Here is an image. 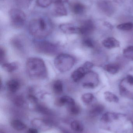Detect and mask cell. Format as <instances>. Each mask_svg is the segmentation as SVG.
Segmentation results:
<instances>
[{
    "mask_svg": "<svg viewBox=\"0 0 133 133\" xmlns=\"http://www.w3.org/2000/svg\"><path fill=\"white\" fill-rule=\"evenodd\" d=\"M53 29L51 21L48 18H39L30 22L29 30L30 35L34 38L41 39L49 36Z\"/></svg>",
    "mask_w": 133,
    "mask_h": 133,
    "instance_id": "6da1fadb",
    "label": "cell"
},
{
    "mask_svg": "<svg viewBox=\"0 0 133 133\" xmlns=\"http://www.w3.org/2000/svg\"><path fill=\"white\" fill-rule=\"evenodd\" d=\"M26 68L28 75L34 79H40L46 78L47 71L45 63L39 58H29L27 61Z\"/></svg>",
    "mask_w": 133,
    "mask_h": 133,
    "instance_id": "7a4b0ae2",
    "label": "cell"
},
{
    "mask_svg": "<svg viewBox=\"0 0 133 133\" xmlns=\"http://www.w3.org/2000/svg\"><path fill=\"white\" fill-rule=\"evenodd\" d=\"M75 63V58L68 54H61L55 58L54 64L56 69L61 72L70 70Z\"/></svg>",
    "mask_w": 133,
    "mask_h": 133,
    "instance_id": "3957f363",
    "label": "cell"
},
{
    "mask_svg": "<svg viewBox=\"0 0 133 133\" xmlns=\"http://www.w3.org/2000/svg\"><path fill=\"white\" fill-rule=\"evenodd\" d=\"M120 94L122 96L133 99V76L128 75L119 84Z\"/></svg>",
    "mask_w": 133,
    "mask_h": 133,
    "instance_id": "277c9868",
    "label": "cell"
},
{
    "mask_svg": "<svg viewBox=\"0 0 133 133\" xmlns=\"http://www.w3.org/2000/svg\"><path fill=\"white\" fill-rule=\"evenodd\" d=\"M9 17L12 25L16 28H22L26 22V14L22 10L18 9H11L9 12Z\"/></svg>",
    "mask_w": 133,
    "mask_h": 133,
    "instance_id": "5b68a950",
    "label": "cell"
},
{
    "mask_svg": "<svg viewBox=\"0 0 133 133\" xmlns=\"http://www.w3.org/2000/svg\"><path fill=\"white\" fill-rule=\"evenodd\" d=\"M35 48L37 52L46 55H54L58 50V48L55 44L47 41L36 43Z\"/></svg>",
    "mask_w": 133,
    "mask_h": 133,
    "instance_id": "8992f818",
    "label": "cell"
},
{
    "mask_svg": "<svg viewBox=\"0 0 133 133\" xmlns=\"http://www.w3.org/2000/svg\"><path fill=\"white\" fill-rule=\"evenodd\" d=\"M94 66L93 64L90 62H86L83 65L77 69L71 75V78L75 82H78L84 78L90 72Z\"/></svg>",
    "mask_w": 133,
    "mask_h": 133,
    "instance_id": "52a82bcc",
    "label": "cell"
},
{
    "mask_svg": "<svg viewBox=\"0 0 133 133\" xmlns=\"http://www.w3.org/2000/svg\"><path fill=\"white\" fill-rule=\"evenodd\" d=\"M68 0H55L54 14L56 16H66L68 14L67 9L65 4L67 3Z\"/></svg>",
    "mask_w": 133,
    "mask_h": 133,
    "instance_id": "ba28073f",
    "label": "cell"
},
{
    "mask_svg": "<svg viewBox=\"0 0 133 133\" xmlns=\"http://www.w3.org/2000/svg\"><path fill=\"white\" fill-rule=\"evenodd\" d=\"M31 123L34 127L43 131L50 129L52 126V124L50 121L42 119H34Z\"/></svg>",
    "mask_w": 133,
    "mask_h": 133,
    "instance_id": "9c48e42d",
    "label": "cell"
},
{
    "mask_svg": "<svg viewBox=\"0 0 133 133\" xmlns=\"http://www.w3.org/2000/svg\"><path fill=\"white\" fill-rule=\"evenodd\" d=\"M94 29V25L92 21L88 19L84 21L79 27V34L87 36L90 34Z\"/></svg>",
    "mask_w": 133,
    "mask_h": 133,
    "instance_id": "30bf717a",
    "label": "cell"
},
{
    "mask_svg": "<svg viewBox=\"0 0 133 133\" xmlns=\"http://www.w3.org/2000/svg\"><path fill=\"white\" fill-rule=\"evenodd\" d=\"M125 116L124 115L108 112L104 113L102 115L100 121L104 123H109L118 120L120 118L121 116Z\"/></svg>",
    "mask_w": 133,
    "mask_h": 133,
    "instance_id": "8fae6325",
    "label": "cell"
},
{
    "mask_svg": "<svg viewBox=\"0 0 133 133\" xmlns=\"http://www.w3.org/2000/svg\"><path fill=\"white\" fill-rule=\"evenodd\" d=\"M59 29L66 34H79V27L69 23H64L59 26Z\"/></svg>",
    "mask_w": 133,
    "mask_h": 133,
    "instance_id": "7c38bea8",
    "label": "cell"
},
{
    "mask_svg": "<svg viewBox=\"0 0 133 133\" xmlns=\"http://www.w3.org/2000/svg\"><path fill=\"white\" fill-rule=\"evenodd\" d=\"M20 83L17 79L9 80L6 83V88L12 94H15L19 89Z\"/></svg>",
    "mask_w": 133,
    "mask_h": 133,
    "instance_id": "4fadbf2b",
    "label": "cell"
},
{
    "mask_svg": "<svg viewBox=\"0 0 133 133\" xmlns=\"http://www.w3.org/2000/svg\"><path fill=\"white\" fill-rule=\"evenodd\" d=\"M102 44L105 47L108 49H112L119 47L120 43L118 41L113 37H108L102 42Z\"/></svg>",
    "mask_w": 133,
    "mask_h": 133,
    "instance_id": "5bb4252c",
    "label": "cell"
},
{
    "mask_svg": "<svg viewBox=\"0 0 133 133\" xmlns=\"http://www.w3.org/2000/svg\"><path fill=\"white\" fill-rule=\"evenodd\" d=\"M75 103L74 99L68 96H64L58 98L55 101L56 105L59 107L65 105L67 106Z\"/></svg>",
    "mask_w": 133,
    "mask_h": 133,
    "instance_id": "9a60e30c",
    "label": "cell"
},
{
    "mask_svg": "<svg viewBox=\"0 0 133 133\" xmlns=\"http://www.w3.org/2000/svg\"><path fill=\"white\" fill-rule=\"evenodd\" d=\"M11 44L12 46L18 51H23L24 49L23 39L20 36H16L12 39Z\"/></svg>",
    "mask_w": 133,
    "mask_h": 133,
    "instance_id": "2e32d148",
    "label": "cell"
},
{
    "mask_svg": "<svg viewBox=\"0 0 133 133\" xmlns=\"http://www.w3.org/2000/svg\"><path fill=\"white\" fill-rule=\"evenodd\" d=\"M104 110V107L101 104L92 105L89 111V115L91 117H96L100 115Z\"/></svg>",
    "mask_w": 133,
    "mask_h": 133,
    "instance_id": "e0dca14e",
    "label": "cell"
},
{
    "mask_svg": "<svg viewBox=\"0 0 133 133\" xmlns=\"http://www.w3.org/2000/svg\"><path fill=\"white\" fill-rule=\"evenodd\" d=\"M72 11L76 15H80L84 12L85 7L83 4L79 2H75L70 5Z\"/></svg>",
    "mask_w": 133,
    "mask_h": 133,
    "instance_id": "ac0fdd59",
    "label": "cell"
},
{
    "mask_svg": "<svg viewBox=\"0 0 133 133\" xmlns=\"http://www.w3.org/2000/svg\"><path fill=\"white\" fill-rule=\"evenodd\" d=\"M2 68L6 72H8L11 73L18 69V65L16 62H5L1 64Z\"/></svg>",
    "mask_w": 133,
    "mask_h": 133,
    "instance_id": "d6986e66",
    "label": "cell"
},
{
    "mask_svg": "<svg viewBox=\"0 0 133 133\" xmlns=\"http://www.w3.org/2000/svg\"><path fill=\"white\" fill-rule=\"evenodd\" d=\"M104 69L109 73L115 74L119 72L120 66L117 64H109L105 65Z\"/></svg>",
    "mask_w": 133,
    "mask_h": 133,
    "instance_id": "ffe728a7",
    "label": "cell"
},
{
    "mask_svg": "<svg viewBox=\"0 0 133 133\" xmlns=\"http://www.w3.org/2000/svg\"><path fill=\"white\" fill-rule=\"evenodd\" d=\"M11 125L13 129L18 131H22L26 128L25 123L18 119L12 120L11 122Z\"/></svg>",
    "mask_w": 133,
    "mask_h": 133,
    "instance_id": "44dd1931",
    "label": "cell"
},
{
    "mask_svg": "<svg viewBox=\"0 0 133 133\" xmlns=\"http://www.w3.org/2000/svg\"><path fill=\"white\" fill-rule=\"evenodd\" d=\"M53 91L57 95L61 94L63 90V84L61 81L57 80L53 83L52 85Z\"/></svg>",
    "mask_w": 133,
    "mask_h": 133,
    "instance_id": "7402d4cb",
    "label": "cell"
},
{
    "mask_svg": "<svg viewBox=\"0 0 133 133\" xmlns=\"http://www.w3.org/2000/svg\"><path fill=\"white\" fill-rule=\"evenodd\" d=\"M13 1L20 8L27 9L32 4L33 0H13Z\"/></svg>",
    "mask_w": 133,
    "mask_h": 133,
    "instance_id": "603a6c76",
    "label": "cell"
},
{
    "mask_svg": "<svg viewBox=\"0 0 133 133\" xmlns=\"http://www.w3.org/2000/svg\"><path fill=\"white\" fill-rule=\"evenodd\" d=\"M71 127L73 130L77 132H82L84 130L83 125L77 120H74L71 123Z\"/></svg>",
    "mask_w": 133,
    "mask_h": 133,
    "instance_id": "cb8c5ba5",
    "label": "cell"
},
{
    "mask_svg": "<svg viewBox=\"0 0 133 133\" xmlns=\"http://www.w3.org/2000/svg\"><path fill=\"white\" fill-rule=\"evenodd\" d=\"M104 97L105 100L109 102L118 103L119 101V99L117 96L109 91L105 92Z\"/></svg>",
    "mask_w": 133,
    "mask_h": 133,
    "instance_id": "d4e9b609",
    "label": "cell"
},
{
    "mask_svg": "<svg viewBox=\"0 0 133 133\" xmlns=\"http://www.w3.org/2000/svg\"><path fill=\"white\" fill-rule=\"evenodd\" d=\"M12 102L15 106L18 107H22L25 104V99L22 95H16L12 98Z\"/></svg>",
    "mask_w": 133,
    "mask_h": 133,
    "instance_id": "484cf974",
    "label": "cell"
},
{
    "mask_svg": "<svg viewBox=\"0 0 133 133\" xmlns=\"http://www.w3.org/2000/svg\"><path fill=\"white\" fill-rule=\"evenodd\" d=\"M68 109L69 112L73 115H77L80 112V108L76 103L68 106Z\"/></svg>",
    "mask_w": 133,
    "mask_h": 133,
    "instance_id": "4316f807",
    "label": "cell"
},
{
    "mask_svg": "<svg viewBox=\"0 0 133 133\" xmlns=\"http://www.w3.org/2000/svg\"><path fill=\"white\" fill-rule=\"evenodd\" d=\"M123 56L129 60L133 61V46H129L123 50Z\"/></svg>",
    "mask_w": 133,
    "mask_h": 133,
    "instance_id": "83f0119b",
    "label": "cell"
},
{
    "mask_svg": "<svg viewBox=\"0 0 133 133\" xmlns=\"http://www.w3.org/2000/svg\"><path fill=\"white\" fill-rule=\"evenodd\" d=\"M36 109L38 112L43 115H49L51 114V112L47 108L40 104H36Z\"/></svg>",
    "mask_w": 133,
    "mask_h": 133,
    "instance_id": "f1b7e54d",
    "label": "cell"
},
{
    "mask_svg": "<svg viewBox=\"0 0 133 133\" xmlns=\"http://www.w3.org/2000/svg\"><path fill=\"white\" fill-rule=\"evenodd\" d=\"M117 28L120 30L125 31L132 30L133 29V23L132 22L122 23L118 25L117 26Z\"/></svg>",
    "mask_w": 133,
    "mask_h": 133,
    "instance_id": "f546056e",
    "label": "cell"
},
{
    "mask_svg": "<svg viewBox=\"0 0 133 133\" xmlns=\"http://www.w3.org/2000/svg\"><path fill=\"white\" fill-rule=\"evenodd\" d=\"M94 98L93 94L91 93H86L82 95L81 99L84 103L86 104H89L92 102Z\"/></svg>",
    "mask_w": 133,
    "mask_h": 133,
    "instance_id": "4dcf8cb0",
    "label": "cell"
},
{
    "mask_svg": "<svg viewBox=\"0 0 133 133\" xmlns=\"http://www.w3.org/2000/svg\"><path fill=\"white\" fill-rule=\"evenodd\" d=\"M53 0H37V5L41 8H47L51 4Z\"/></svg>",
    "mask_w": 133,
    "mask_h": 133,
    "instance_id": "1f68e13d",
    "label": "cell"
},
{
    "mask_svg": "<svg viewBox=\"0 0 133 133\" xmlns=\"http://www.w3.org/2000/svg\"><path fill=\"white\" fill-rule=\"evenodd\" d=\"M29 91L30 92H29V94H28V96H27V97H28L29 101L32 103H33V104H37V103H38V99L36 97L35 95H34L31 90H29Z\"/></svg>",
    "mask_w": 133,
    "mask_h": 133,
    "instance_id": "d6a6232c",
    "label": "cell"
},
{
    "mask_svg": "<svg viewBox=\"0 0 133 133\" xmlns=\"http://www.w3.org/2000/svg\"><path fill=\"white\" fill-rule=\"evenodd\" d=\"M83 44L84 46L90 48H93L94 47V44L93 41L89 38H86L84 39L83 41Z\"/></svg>",
    "mask_w": 133,
    "mask_h": 133,
    "instance_id": "836d02e7",
    "label": "cell"
},
{
    "mask_svg": "<svg viewBox=\"0 0 133 133\" xmlns=\"http://www.w3.org/2000/svg\"><path fill=\"white\" fill-rule=\"evenodd\" d=\"M0 60H1V64L4 63L5 62V51L4 49L1 48V50H0Z\"/></svg>",
    "mask_w": 133,
    "mask_h": 133,
    "instance_id": "e575fe53",
    "label": "cell"
},
{
    "mask_svg": "<svg viewBox=\"0 0 133 133\" xmlns=\"http://www.w3.org/2000/svg\"><path fill=\"white\" fill-rule=\"evenodd\" d=\"M96 84L93 83L84 82L83 84V87L86 88H94L96 87Z\"/></svg>",
    "mask_w": 133,
    "mask_h": 133,
    "instance_id": "d590c367",
    "label": "cell"
},
{
    "mask_svg": "<svg viewBox=\"0 0 133 133\" xmlns=\"http://www.w3.org/2000/svg\"><path fill=\"white\" fill-rule=\"evenodd\" d=\"M28 133H38V131L35 128H30L28 130Z\"/></svg>",
    "mask_w": 133,
    "mask_h": 133,
    "instance_id": "8d00e7d4",
    "label": "cell"
},
{
    "mask_svg": "<svg viewBox=\"0 0 133 133\" xmlns=\"http://www.w3.org/2000/svg\"><path fill=\"white\" fill-rule=\"evenodd\" d=\"M62 133H70L69 132H68V131H67V130H63V131H62Z\"/></svg>",
    "mask_w": 133,
    "mask_h": 133,
    "instance_id": "74e56055",
    "label": "cell"
},
{
    "mask_svg": "<svg viewBox=\"0 0 133 133\" xmlns=\"http://www.w3.org/2000/svg\"><path fill=\"white\" fill-rule=\"evenodd\" d=\"M1 133H2L1 132Z\"/></svg>",
    "mask_w": 133,
    "mask_h": 133,
    "instance_id": "f35d334b",
    "label": "cell"
}]
</instances>
